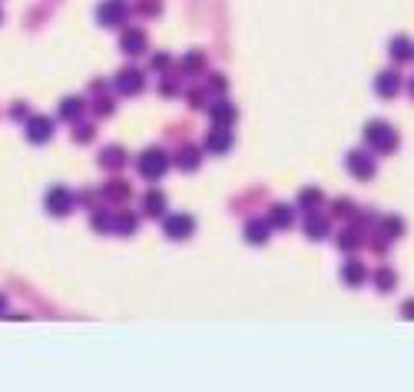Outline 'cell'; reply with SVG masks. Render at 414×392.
<instances>
[{
	"instance_id": "obj_13",
	"label": "cell",
	"mask_w": 414,
	"mask_h": 392,
	"mask_svg": "<svg viewBox=\"0 0 414 392\" xmlns=\"http://www.w3.org/2000/svg\"><path fill=\"white\" fill-rule=\"evenodd\" d=\"M119 50H123L126 57H139V54H146V31H139V27L123 31V37H119Z\"/></svg>"
},
{
	"instance_id": "obj_24",
	"label": "cell",
	"mask_w": 414,
	"mask_h": 392,
	"mask_svg": "<svg viewBox=\"0 0 414 392\" xmlns=\"http://www.w3.org/2000/svg\"><path fill=\"white\" fill-rule=\"evenodd\" d=\"M136 229H139V216L136 213H117L113 216V233L117 236H133Z\"/></svg>"
},
{
	"instance_id": "obj_17",
	"label": "cell",
	"mask_w": 414,
	"mask_h": 392,
	"mask_svg": "<svg viewBox=\"0 0 414 392\" xmlns=\"http://www.w3.org/2000/svg\"><path fill=\"white\" fill-rule=\"evenodd\" d=\"M173 163H176L182 173H193V170H199V163H202V150L193 147V143H182L176 150V156H173Z\"/></svg>"
},
{
	"instance_id": "obj_40",
	"label": "cell",
	"mask_w": 414,
	"mask_h": 392,
	"mask_svg": "<svg viewBox=\"0 0 414 392\" xmlns=\"http://www.w3.org/2000/svg\"><path fill=\"white\" fill-rule=\"evenodd\" d=\"M3 302H7V296H3V293H0V313H3Z\"/></svg>"
},
{
	"instance_id": "obj_34",
	"label": "cell",
	"mask_w": 414,
	"mask_h": 392,
	"mask_svg": "<svg viewBox=\"0 0 414 392\" xmlns=\"http://www.w3.org/2000/svg\"><path fill=\"white\" fill-rule=\"evenodd\" d=\"M331 210H335V216H345V220H348V216L355 213V203H352V199H335Z\"/></svg>"
},
{
	"instance_id": "obj_28",
	"label": "cell",
	"mask_w": 414,
	"mask_h": 392,
	"mask_svg": "<svg viewBox=\"0 0 414 392\" xmlns=\"http://www.w3.org/2000/svg\"><path fill=\"white\" fill-rule=\"evenodd\" d=\"M322 199H325V196H322L318 186H305V190L298 193V206L311 213V210H318V206H322Z\"/></svg>"
},
{
	"instance_id": "obj_38",
	"label": "cell",
	"mask_w": 414,
	"mask_h": 392,
	"mask_svg": "<svg viewBox=\"0 0 414 392\" xmlns=\"http://www.w3.org/2000/svg\"><path fill=\"white\" fill-rule=\"evenodd\" d=\"M149 67H153V70H159V74H163V70H169V54H156Z\"/></svg>"
},
{
	"instance_id": "obj_32",
	"label": "cell",
	"mask_w": 414,
	"mask_h": 392,
	"mask_svg": "<svg viewBox=\"0 0 414 392\" xmlns=\"http://www.w3.org/2000/svg\"><path fill=\"white\" fill-rule=\"evenodd\" d=\"M159 10H163L159 0H139L136 3V14H143V17H159Z\"/></svg>"
},
{
	"instance_id": "obj_14",
	"label": "cell",
	"mask_w": 414,
	"mask_h": 392,
	"mask_svg": "<svg viewBox=\"0 0 414 392\" xmlns=\"http://www.w3.org/2000/svg\"><path fill=\"white\" fill-rule=\"evenodd\" d=\"M60 120H67V123H76V120H83V113H87V97H76V93H70V97H63L60 100Z\"/></svg>"
},
{
	"instance_id": "obj_1",
	"label": "cell",
	"mask_w": 414,
	"mask_h": 392,
	"mask_svg": "<svg viewBox=\"0 0 414 392\" xmlns=\"http://www.w3.org/2000/svg\"><path fill=\"white\" fill-rule=\"evenodd\" d=\"M361 136H365V147L374 150V153H395L398 150V130L385 120H368L365 123V130H361Z\"/></svg>"
},
{
	"instance_id": "obj_31",
	"label": "cell",
	"mask_w": 414,
	"mask_h": 392,
	"mask_svg": "<svg viewBox=\"0 0 414 392\" xmlns=\"http://www.w3.org/2000/svg\"><path fill=\"white\" fill-rule=\"evenodd\" d=\"M93 136H96L93 123H87V120H76L74 123V140H76V143H89Z\"/></svg>"
},
{
	"instance_id": "obj_37",
	"label": "cell",
	"mask_w": 414,
	"mask_h": 392,
	"mask_svg": "<svg viewBox=\"0 0 414 392\" xmlns=\"http://www.w3.org/2000/svg\"><path fill=\"white\" fill-rule=\"evenodd\" d=\"M206 97H209L206 90L193 87V90H189V106H209V104H206Z\"/></svg>"
},
{
	"instance_id": "obj_39",
	"label": "cell",
	"mask_w": 414,
	"mask_h": 392,
	"mask_svg": "<svg viewBox=\"0 0 414 392\" xmlns=\"http://www.w3.org/2000/svg\"><path fill=\"white\" fill-rule=\"evenodd\" d=\"M401 316H404V319H414V300H408L404 306H401Z\"/></svg>"
},
{
	"instance_id": "obj_8",
	"label": "cell",
	"mask_w": 414,
	"mask_h": 392,
	"mask_svg": "<svg viewBox=\"0 0 414 392\" xmlns=\"http://www.w3.org/2000/svg\"><path fill=\"white\" fill-rule=\"evenodd\" d=\"M24 133H27V140L33 143V147H40V143H50V140H53V133H57V123L50 120V117H27V123H24Z\"/></svg>"
},
{
	"instance_id": "obj_16",
	"label": "cell",
	"mask_w": 414,
	"mask_h": 392,
	"mask_svg": "<svg viewBox=\"0 0 414 392\" xmlns=\"http://www.w3.org/2000/svg\"><path fill=\"white\" fill-rule=\"evenodd\" d=\"M206 150L216 153V156L229 153L232 150V130H229V126H212L206 133Z\"/></svg>"
},
{
	"instance_id": "obj_10",
	"label": "cell",
	"mask_w": 414,
	"mask_h": 392,
	"mask_svg": "<svg viewBox=\"0 0 414 392\" xmlns=\"http://www.w3.org/2000/svg\"><path fill=\"white\" fill-rule=\"evenodd\" d=\"M96 163L103 166V170H110V173H119V170H126V163H130V153L123 150L119 143H110V147H103V150H100Z\"/></svg>"
},
{
	"instance_id": "obj_25",
	"label": "cell",
	"mask_w": 414,
	"mask_h": 392,
	"mask_svg": "<svg viewBox=\"0 0 414 392\" xmlns=\"http://www.w3.org/2000/svg\"><path fill=\"white\" fill-rule=\"evenodd\" d=\"M371 283H374V289H378V293H391V289L398 286V276H395V270L381 266L378 272H371Z\"/></svg>"
},
{
	"instance_id": "obj_12",
	"label": "cell",
	"mask_w": 414,
	"mask_h": 392,
	"mask_svg": "<svg viewBox=\"0 0 414 392\" xmlns=\"http://www.w3.org/2000/svg\"><path fill=\"white\" fill-rule=\"evenodd\" d=\"M206 113H209V123H212V126H229V130H232V123H236V106L229 104L225 97H219L216 104H209Z\"/></svg>"
},
{
	"instance_id": "obj_11",
	"label": "cell",
	"mask_w": 414,
	"mask_h": 392,
	"mask_svg": "<svg viewBox=\"0 0 414 392\" xmlns=\"http://www.w3.org/2000/svg\"><path fill=\"white\" fill-rule=\"evenodd\" d=\"M242 236H245V243H252V246H266V243L272 240V223H268L266 216H252L249 223H245V229H242Z\"/></svg>"
},
{
	"instance_id": "obj_5",
	"label": "cell",
	"mask_w": 414,
	"mask_h": 392,
	"mask_svg": "<svg viewBox=\"0 0 414 392\" xmlns=\"http://www.w3.org/2000/svg\"><path fill=\"white\" fill-rule=\"evenodd\" d=\"M163 233L169 240H189L196 233V216L193 213H166L163 216Z\"/></svg>"
},
{
	"instance_id": "obj_30",
	"label": "cell",
	"mask_w": 414,
	"mask_h": 392,
	"mask_svg": "<svg viewBox=\"0 0 414 392\" xmlns=\"http://www.w3.org/2000/svg\"><path fill=\"white\" fill-rule=\"evenodd\" d=\"M381 233H385L388 240L404 236V220H401V216H381Z\"/></svg>"
},
{
	"instance_id": "obj_41",
	"label": "cell",
	"mask_w": 414,
	"mask_h": 392,
	"mask_svg": "<svg viewBox=\"0 0 414 392\" xmlns=\"http://www.w3.org/2000/svg\"><path fill=\"white\" fill-rule=\"evenodd\" d=\"M408 90H411V97H414V80H411V83H408Z\"/></svg>"
},
{
	"instance_id": "obj_18",
	"label": "cell",
	"mask_w": 414,
	"mask_h": 392,
	"mask_svg": "<svg viewBox=\"0 0 414 392\" xmlns=\"http://www.w3.org/2000/svg\"><path fill=\"white\" fill-rule=\"evenodd\" d=\"M272 229H292L295 227V206H288V203H272V210L266 216Z\"/></svg>"
},
{
	"instance_id": "obj_21",
	"label": "cell",
	"mask_w": 414,
	"mask_h": 392,
	"mask_svg": "<svg viewBox=\"0 0 414 392\" xmlns=\"http://www.w3.org/2000/svg\"><path fill=\"white\" fill-rule=\"evenodd\" d=\"M302 229H305V236H309V240H325L328 233H331V223H328L325 216H315V213H309V216H305V223H302Z\"/></svg>"
},
{
	"instance_id": "obj_33",
	"label": "cell",
	"mask_w": 414,
	"mask_h": 392,
	"mask_svg": "<svg viewBox=\"0 0 414 392\" xmlns=\"http://www.w3.org/2000/svg\"><path fill=\"white\" fill-rule=\"evenodd\" d=\"M206 93H216V97H225V76H219V74H212V76H209V87H206Z\"/></svg>"
},
{
	"instance_id": "obj_23",
	"label": "cell",
	"mask_w": 414,
	"mask_h": 392,
	"mask_svg": "<svg viewBox=\"0 0 414 392\" xmlns=\"http://www.w3.org/2000/svg\"><path fill=\"white\" fill-rule=\"evenodd\" d=\"M388 54H391V60H395V63H408L414 57V47H411V40H408V37H391Z\"/></svg>"
},
{
	"instance_id": "obj_15",
	"label": "cell",
	"mask_w": 414,
	"mask_h": 392,
	"mask_svg": "<svg viewBox=\"0 0 414 392\" xmlns=\"http://www.w3.org/2000/svg\"><path fill=\"white\" fill-rule=\"evenodd\" d=\"M368 279H371L368 266H365V263H358V259H348V263L341 266V283H345V286L358 289V286H365Z\"/></svg>"
},
{
	"instance_id": "obj_2",
	"label": "cell",
	"mask_w": 414,
	"mask_h": 392,
	"mask_svg": "<svg viewBox=\"0 0 414 392\" xmlns=\"http://www.w3.org/2000/svg\"><path fill=\"white\" fill-rule=\"evenodd\" d=\"M169 163H173V156H169L163 147H146V150L139 153V160H136V170H139L143 180L156 183L169 173Z\"/></svg>"
},
{
	"instance_id": "obj_3",
	"label": "cell",
	"mask_w": 414,
	"mask_h": 392,
	"mask_svg": "<svg viewBox=\"0 0 414 392\" xmlns=\"http://www.w3.org/2000/svg\"><path fill=\"white\" fill-rule=\"evenodd\" d=\"M345 166H348V173L355 177V180H371L374 177V150H368V147H355V150H348V156H345Z\"/></svg>"
},
{
	"instance_id": "obj_6",
	"label": "cell",
	"mask_w": 414,
	"mask_h": 392,
	"mask_svg": "<svg viewBox=\"0 0 414 392\" xmlns=\"http://www.w3.org/2000/svg\"><path fill=\"white\" fill-rule=\"evenodd\" d=\"M113 90L123 93V97H136V93L146 90V76L139 67H123L117 76H113Z\"/></svg>"
},
{
	"instance_id": "obj_42",
	"label": "cell",
	"mask_w": 414,
	"mask_h": 392,
	"mask_svg": "<svg viewBox=\"0 0 414 392\" xmlns=\"http://www.w3.org/2000/svg\"><path fill=\"white\" fill-rule=\"evenodd\" d=\"M0 24H3V10H0Z\"/></svg>"
},
{
	"instance_id": "obj_20",
	"label": "cell",
	"mask_w": 414,
	"mask_h": 392,
	"mask_svg": "<svg viewBox=\"0 0 414 392\" xmlns=\"http://www.w3.org/2000/svg\"><path fill=\"white\" fill-rule=\"evenodd\" d=\"M93 90H96V97H93V113H96V117H113V113H117V97H110L103 83H93Z\"/></svg>"
},
{
	"instance_id": "obj_29",
	"label": "cell",
	"mask_w": 414,
	"mask_h": 392,
	"mask_svg": "<svg viewBox=\"0 0 414 392\" xmlns=\"http://www.w3.org/2000/svg\"><path fill=\"white\" fill-rule=\"evenodd\" d=\"M89 227H93V233H113V213L93 210L89 213Z\"/></svg>"
},
{
	"instance_id": "obj_35",
	"label": "cell",
	"mask_w": 414,
	"mask_h": 392,
	"mask_svg": "<svg viewBox=\"0 0 414 392\" xmlns=\"http://www.w3.org/2000/svg\"><path fill=\"white\" fill-rule=\"evenodd\" d=\"M10 117H14V120H20V123H27V117H30V106H27V104H20V100H17V104L10 106Z\"/></svg>"
},
{
	"instance_id": "obj_4",
	"label": "cell",
	"mask_w": 414,
	"mask_h": 392,
	"mask_svg": "<svg viewBox=\"0 0 414 392\" xmlns=\"http://www.w3.org/2000/svg\"><path fill=\"white\" fill-rule=\"evenodd\" d=\"M76 206V193L74 190H67V186H50L44 196V210L50 216H70Z\"/></svg>"
},
{
	"instance_id": "obj_26",
	"label": "cell",
	"mask_w": 414,
	"mask_h": 392,
	"mask_svg": "<svg viewBox=\"0 0 414 392\" xmlns=\"http://www.w3.org/2000/svg\"><path fill=\"white\" fill-rule=\"evenodd\" d=\"M361 236H365V233H358L355 227H345L338 233V250L341 253H355L358 246H361Z\"/></svg>"
},
{
	"instance_id": "obj_9",
	"label": "cell",
	"mask_w": 414,
	"mask_h": 392,
	"mask_svg": "<svg viewBox=\"0 0 414 392\" xmlns=\"http://www.w3.org/2000/svg\"><path fill=\"white\" fill-rule=\"evenodd\" d=\"M401 87H404V80H401V74L395 67H388V70H381V74L374 76V93H378L381 100H395L401 93Z\"/></svg>"
},
{
	"instance_id": "obj_36",
	"label": "cell",
	"mask_w": 414,
	"mask_h": 392,
	"mask_svg": "<svg viewBox=\"0 0 414 392\" xmlns=\"http://www.w3.org/2000/svg\"><path fill=\"white\" fill-rule=\"evenodd\" d=\"M159 93H163V97H176V93H179V80H176V76L163 80V83H159Z\"/></svg>"
},
{
	"instance_id": "obj_27",
	"label": "cell",
	"mask_w": 414,
	"mask_h": 392,
	"mask_svg": "<svg viewBox=\"0 0 414 392\" xmlns=\"http://www.w3.org/2000/svg\"><path fill=\"white\" fill-rule=\"evenodd\" d=\"M133 196V190H130V183L123 180H113L103 186V199H113V203H123V199H130Z\"/></svg>"
},
{
	"instance_id": "obj_7",
	"label": "cell",
	"mask_w": 414,
	"mask_h": 392,
	"mask_svg": "<svg viewBox=\"0 0 414 392\" xmlns=\"http://www.w3.org/2000/svg\"><path fill=\"white\" fill-rule=\"evenodd\" d=\"M130 17V3L126 0H103L96 7V24L100 27H123Z\"/></svg>"
},
{
	"instance_id": "obj_22",
	"label": "cell",
	"mask_w": 414,
	"mask_h": 392,
	"mask_svg": "<svg viewBox=\"0 0 414 392\" xmlns=\"http://www.w3.org/2000/svg\"><path fill=\"white\" fill-rule=\"evenodd\" d=\"M179 70L186 76H199L206 70V54H202V50H189V54L179 60Z\"/></svg>"
},
{
	"instance_id": "obj_19",
	"label": "cell",
	"mask_w": 414,
	"mask_h": 392,
	"mask_svg": "<svg viewBox=\"0 0 414 392\" xmlns=\"http://www.w3.org/2000/svg\"><path fill=\"white\" fill-rule=\"evenodd\" d=\"M143 213H146L149 220H163L166 216V193L163 190H149V193H143Z\"/></svg>"
}]
</instances>
